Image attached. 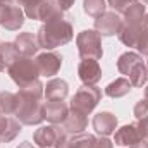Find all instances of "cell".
<instances>
[{"instance_id": "cell-1", "label": "cell", "mask_w": 148, "mask_h": 148, "mask_svg": "<svg viewBox=\"0 0 148 148\" xmlns=\"http://www.w3.org/2000/svg\"><path fill=\"white\" fill-rule=\"evenodd\" d=\"M16 98L17 103H16L14 117H17L21 124L35 126L45 121V103H43L45 86L41 84L40 79L21 88L16 93Z\"/></svg>"}, {"instance_id": "cell-2", "label": "cell", "mask_w": 148, "mask_h": 148, "mask_svg": "<svg viewBox=\"0 0 148 148\" xmlns=\"http://www.w3.org/2000/svg\"><path fill=\"white\" fill-rule=\"evenodd\" d=\"M73 38H74L73 24L66 17L47 21L36 33L38 45H40V48H45V50L62 47V45L69 43Z\"/></svg>"}, {"instance_id": "cell-3", "label": "cell", "mask_w": 148, "mask_h": 148, "mask_svg": "<svg viewBox=\"0 0 148 148\" xmlns=\"http://www.w3.org/2000/svg\"><path fill=\"white\" fill-rule=\"evenodd\" d=\"M143 29H145V5L141 2H134L122 12V26L117 36L126 47H136Z\"/></svg>"}, {"instance_id": "cell-4", "label": "cell", "mask_w": 148, "mask_h": 148, "mask_svg": "<svg viewBox=\"0 0 148 148\" xmlns=\"http://www.w3.org/2000/svg\"><path fill=\"white\" fill-rule=\"evenodd\" d=\"M117 69L121 74L127 76L133 88H141L148 79L147 64L143 62V57L136 52H124L117 59Z\"/></svg>"}, {"instance_id": "cell-5", "label": "cell", "mask_w": 148, "mask_h": 148, "mask_svg": "<svg viewBox=\"0 0 148 148\" xmlns=\"http://www.w3.org/2000/svg\"><path fill=\"white\" fill-rule=\"evenodd\" d=\"M7 73L10 76V79L19 88H24V86L35 83L40 77V71H38L36 62L31 57H23V55L16 59V62L7 69Z\"/></svg>"}, {"instance_id": "cell-6", "label": "cell", "mask_w": 148, "mask_h": 148, "mask_svg": "<svg viewBox=\"0 0 148 148\" xmlns=\"http://www.w3.org/2000/svg\"><path fill=\"white\" fill-rule=\"evenodd\" d=\"M100 98H102V90L100 88H97L95 84H83L76 91V95L71 98L69 109L88 115V114H91L93 109L98 105Z\"/></svg>"}, {"instance_id": "cell-7", "label": "cell", "mask_w": 148, "mask_h": 148, "mask_svg": "<svg viewBox=\"0 0 148 148\" xmlns=\"http://www.w3.org/2000/svg\"><path fill=\"white\" fill-rule=\"evenodd\" d=\"M76 45H77V52H79L81 59L100 60L102 55H103L102 36L95 29H84V31H81L77 35V38H76Z\"/></svg>"}, {"instance_id": "cell-8", "label": "cell", "mask_w": 148, "mask_h": 148, "mask_svg": "<svg viewBox=\"0 0 148 148\" xmlns=\"http://www.w3.org/2000/svg\"><path fill=\"white\" fill-rule=\"evenodd\" d=\"M24 10L17 0H0V24L9 31H17L24 24Z\"/></svg>"}, {"instance_id": "cell-9", "label": "cell", "mask_w": 148, "mask_h": 148, "mask_svg": "<svg viewBox=\"0 0 148 148\" xmlns=\"http://www.w3.org/2000/svg\"><path fill=\"white\" fill-rule=\"evenodd\" d=\"M66 138H67L66 129L60 124H52V126H41L40 129H36L33 141L40 148H57Z\"/></svg>"}, {"instance_id": "cell-10", "label": "cell", "mask_w": 148, "mask_h": 148, "mask_svg": "<svg viewBox=\"0 0 148 148\" xmlns=\"http://www.w3.org/2000/svg\"><path fill=\"white\" fill-rule=\"evenodd\" d=\"M140 140H147L140 121L133 122V124H126L114 133V143L119 147H131V145L138 143Z\"/></svg>"}, {"instance_id": "cell-11", "label": "cell", "mask_w": 148, "mask_h": 148, "mask_svg": "<svg viewBox=\"0 0 148 148\" xmlns=\"http://www.w3.org/2000/svg\"><path fill=\"white\" fill-rule=\"evenodd\" d=\"M122 26V17L114 12H103L95 19V31H98L100 36H112L117 35Z\"/></svg>"}, {"instance_id": "cell-12", "label": "cell", "mask_w": 148, "mask_h": 148, "mask_svg": "<svg viewBox=\"0 0 148 148\" xmlns=\"http://www.w3.org/2000/svg\"><path fill=\"white\" fill-rule=\"evenodd\" d=\"M77 76L83 84H97L102 79V67L95 59H83L77 66Z\"/></svg>"}, {"instance_id": "cell-13", "label": "cell", "mask_w": 148, "mask_h": 148, "mask_svg": "<svg viewBox=\"0 0 148 148\" xmlns=\"http://www.w3.org/2000/svg\"><path fill=\"white\" fill-rule=\"evenodd\" d=\"M35 62L38 66L40 76H55L62 66V55L53 53V52H45V53L36 55Z\"/></svg>"}, {"instance_id": "cell-14", "label": "cell", "mask_w": 148, "mask_h": 148, "mask_svg": "<svg viewBox=\"0 0 148 148\" xmlns=\"http://www.w3.org/2000/svg\"><path fill=\"white\" fill-rule=\"evenodd\" d=\"M69 114V107L64 100H50L45 103V119L52 124H62Z\"/></svg>"}, {"instance_id": "cell-15", "label": "cell", "mask_w": 148, "mask_h": 148, "mask_svg": "<svg viewBox=\"0 0 148 148\" xmlns=\"http://www.w3.org/2000/svg\"><path fill=\"white\" fill-rule=\"evenodd\" d=\"M21 133V122L14 115H0V141L9 143Z\"/></svg>"}, {"instance_id": "cell-16", "label": "cell", "mask_w": 148, "mask_h": 148, "mask_svg": "<svg viewBox=\"0 0 148 148\" xmlns=\"http://www.w3.org/2000/svg\"><path fill=\"white\" fill-rule=\"evenodd\" d=\"M93 127L100 136L114 134L117 129V117L110 112H100L93 117Z\"/></svg>"}, {"instance_id": "cell-17", "label": "cell", "mask_w": 148, "mask_h": 148, "mask_svg": "<svg viewBox=\"0 0 148 148\" xmlns=\"http://www.w3.org/2000/svg\"><path fill=\"white\" fill-rule=\"evenodd\" d=\"M14 45H16L19 55H23V57H33L40 50L36 36L33 33H28V31L26 33H19L17 38H16V41H14Z\"/></svg>"}, {"instance_id": "cell-18", "label": "cell", "mask_w": 148, "mask_h": 148, "mask_svg": "<svg viewBox=\"0 0 148 148\" xmlns=\"http://www.w3.org/2000/svg\"><path fill=\"white\" fill-rule=\"evenodd\" d=\"M86 126H88V115H84L77 110H71V109H69L66 121L62 122V127L66 129V133H71V134L83 133L86 129Z\"/></svg>"}, {"instance_id": "cell-19", "label": "cell", "mask_w": 148, "mask_h": 148, "mask_svg": "<svg viewBox=\"0 0 148 148\" xmlns=\"http://www.w3.org/2000/svg\"><path fill=\"white\" fill-rule=\"evenodd\" d=\"M69 95V84L64 79H50L45 86V98L50 100H66Z\"/></svg>"}, {"instance_id": "cell-20", "label": "cell", "mask_w": 148, "mask_h": 148, "mask_svg": "<svg viewBox=\"0 0 148 148\" xmlns=\"http://www.w3.org/2000/svg\"><path fill=\"white\" fill-rule=\"evenodd\" d=\"M97 136L90 133H76L73 136H67L57 148H93Z\"/></svg>"}, {"instance_id": "cell-21", "label": "cell", "mask_w": 148, "mask_h": 148, "mask_svg": "<svg viewBox=\"0 0 148 148\" xmlns=\"http://www.w3.org/2000/svg\"><path fill=\"white\" fill-rule=\"evenodd\" d=\"M17 57H21V55H19V52H17L14 43H10V41L0 43V73L9 69L16 62Z\"/></svg>"}, {"instance_id": "cell-22", "label": "cell", "mask_w": 148, "mask_h": 148, "mask_svg": "<svg viewBox=\"0 0 148 148\" xmlns=\"http://www.w3.org/2000/svg\"><path fill=\"white\" fill-rule=\"evenodd\" d=\"M131 88H133V84L129 83L127 77H117L115 81H112V83L107 84L105 95L110 97V98H121V97L127 95L131 91Z\"/></svg>"}, {"instance_id": "cell-23", "label": "cell", "mask_w": 148, "mask_h": 148, "mask_svg": "<svg viewBox=\"0 0 148 148\" xmlns=\"http://www.w3.org/2000/svg\"><path fill=\"white\" fill-rule=\"evenodd\" d=\"M16 93L12 91H0V115H14L16 112Z\"/></svg>"}, {"instance_id": "cell-24", "label": "cell", "mask_w": 148, "mask_h": 148, "mask_svg": "<svg viewBox=\"0 0 148 148\" xmlns=\"http://www.w3.org/2000/svg\"><path fill=\"white\" fill-rule=\"evenodd\" d=\"M83 7H84V12L91 17H98L105 12L107 9V0H84L83 2Z\"/></svg>"}, {"instance_id": "cell-25", "label": "cell", "mask_w": 148, "mask_h": 148, "mask_svg": "<svg viewBox=\"0 0 148 148\" xmlns=\"http://www.w3.org/2000/svg\"><path fill=\"white\" fill-rule=\"evenodd\" d=\"M19 5L23 7L24 14L29 17V19H36L38 21V16H40V7L45 0H17Z\"/></svg>"}, {"instance_id": "cell-26", "label": "cell", "mask_w": 148, "mask_h": 148, "mask_svg": "<svg viewBox=\"0 0 148 148\" xmlns=\"http://www.w3.org/2000/svg\"><path fill=\"white\" fill-rule=\"evenodd\" d=\"M134 117H136L138 121H141V119H148V100L147 98L140 100V102L134 105Z\"/></svg>"}, {"instance_id": "cell-27", "label": "cell", "mask_w": 148, "mask_h": 148, "mask_svg": "<svg viewBox=\"0 0 148 148\" xmlns=\"http://www.w3.org/2000/svg\"><path fill=\"white\" fill-rule=\"evenodd\" d=\"M134 2H138V0H107V3L110 5L115 12H124V10H126L131 3H134Z\"/></svg>"}, {"instance_id": "cell-28", "label": "cell", "mask_w": 148, "mask_h": 148, "mask_svg": "<svg viewBox=\"0 0 148 148\" xmlns=\"http://www.w3.org/2000/svg\"><path fill=\"white\" fill-rule=\"evenodd\" d=\"M136 48H138V52H140V53L148 55V28H147V26H145V29H143L141 36H140L138 43H136Z\"/></svg>"}, {"instance_id": "cell-29", "label": "cell", "mask_w": 148, "mask_h": 148, "mask_svg": "<svg viewBox=\"0 0 148 148\" xmlns=\"http://www.w3.org/2000/svg\"><path fill=\"white\" fill-rule=\"evenodd\" d=\"M93 148H114V143H112L107 136H100V138L95 140Z\"/></svg>"}, {"instance_id": "cell-30", "label": "cell", "mask_w": 148, "mask_h": 148, "mask_svg": "<svg viewBox=\"0 0 148 148\" xmlns=\"http://www.w3.org/2000/svg\"><path fill=\"white\" fill-rule=\"evenodd\" d=\"M57 2L60 3V7H62L64 10H69V9L74 5V0H57Z\"/></svg>"}, {"instance_id": "cell-31", "label": "cell", "mask_w": 148, "mask_h": 148, "mask_svg": "<svg viewBox=\"0 0 148 148\" xmlns=\"http://www.w3.org/2000/svg\"><path fill=\"white\" fill-rule=\"evenodd\" d=\"M129 148H148V140H140L138 143L131 145Z\"/></svg>"}, {"instance_id": "cell-32", "label": "cell", "mask_w": 148, "mask_h": 148, "mask_svg": "<svg viewBox=\"0 0 148 148\" xmlns=\"http://www.w3.org/2000/svg\"><path fill=\"white\" fill-rule=\"evenodd\" d=\"M17 148H35V145H33V143H29V141H24V143H21Z\"/></svg>"}, {"instance_id": "cell-33", "label": "cell", "mask_w": 148, "mask_h": 148, "mask_svg": "<svg viewBox=\"0 0 148 148\" xmlns=\"http://www.w3.org/2000/svg\"><path fill=\"white\" fill-rule=\"evenodd\" d=\"M145 26L148 28V14H145Z\"/></svg>"}, {"instance_id": "cell-34", "label": "cell", "mask_w": 148, "mask_h": 148, "mask_svg": "<svg viewBox=\"0 0 148 148\" xmlns=\"http://www.w3.org/2000/svg\"><path fill=\"white\" fill-rule=\"evenodd\" d=\"M145 98H147V100H148V86H147V88H145Z\"/></svg>"}, {"instance_id": "cell-35", "label": "cell", "mask_w": 148, "mask_h": 148, "mask_svg": "<svg viewBox=\"0 0 148 148\" xmlns=\"http://www.w3.org/2000/svg\"><path fill=\"white\" fill-rule=\"evenodd\" d=\"M143 3H148V0H143Z\"/></svg>"}, {"instance_id": "cell-36", "label": "cell", "mask_w": 148, "mask_h": 148, "mask_svg": "<svg viewBox=\"0 0 148 148\" xmlns=\"http://www.w3.org/2000/svg\"><path fill=\"white\" fill-rule=\"evenodd\" d=\"M147 69H148V62H147Z\"/></svg>"}, {"instance_id": "cell-37", "label": "cell", "mask_w": 148, "mask_h": 148, "mask_svg": "<svg viewBox=\"0 0 148 148\" xmlns=\"http://www.w3.org/2000/svg\"><path fill=\"white\" fill-rule=\"evenodd\" d=\"M0 143H2V141H0Z\"/></svg>"}]
</instances>
